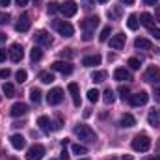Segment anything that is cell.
Masks as SVG:
<instances>
[{"label":"cell","mask_w":160,"mask_h":160,"mask_svg":"<svg viewBox=\"0 0 160 160\" xmlns=\"http://www.w3.org/2000/svg\"><path fill=\"white\" fill-rule=\"evenodd\" d=\"M75 134H77V138L82 140V142H95L97 140V134H95V130L91 128V127H88V125H77L75 127Z\"/></svg>","instance_id":"cell-1"},{"label":"cell","mask_w":160,"mask_h":160,"mask_svg":"<svg viewBox=\"0 0 160 160\" xmlns=\"http://www.w3.org/2000/svg\"><path fill=\"white\" fill-rule=\"evenodd\" d=\"M52 28H54L60 36H63V38H71V36L75 34V28H73L67 21H58V19H54V21H52Z\"/></svg>","instance_id":"cell-2"},{"label":"cell","mask_w":160,"mask_h":160,"mask_svg":"<svg viewBox=\"0 0 160 160\" xmlns=\"http://www.w3.org/2000/svg\"><path fill=\"white\" fill-rule=\"evenodd\" d=\"M149 147H151V138H149L147 134H138V136L132 140V149H134V151L145 153V151H149Z\"/></svg>","instance_id":"cell-3"},{"label":"cell","mask_w":160,"mask_h":160,"mask_svg":"<svg viewBox=\"0 0 160 160\" xmlns=\"http://www.w3.org/2000/svg\"><path fill=\"white\" fill-rule=\"evenodd\" d=\"M62 101H63V89H62V88H52V89L47 93V102H48V104L56 106V104H60Z\"/></svg>","instance_id":"cell-4"},{"label":"cell","mask_w":160,"mask_h":160,"mask_svg":"<svg viewBox=\"0 0 160 160\" xmlns=\"http://www.w3.org/2000/svg\"><path fill=\"white\" fill-rule=\"evenodd\" d=\"M34 41H36L39 47H50V45H52V38H50V34H48L47 30H38V32L34 34Z\"/></svg>","instance_id":"cell-5"},{"label":"cell","mask_w":160,"mask_h":160,"mask_svg":"<svg viewBox=\"0 0 160 160\" xmlns=\"http://www.w3.org/2000/svg\"><path fill=\"white\" fill-rule=\"evenodd\" d=\"M8 56H9V60H11L13 63H19V62L22 60V56H24V52H22V47H21L19 43L11 45V47H9V50H8Z\"/></svg>","instance_id":"cell-6"},{"label":"cell","mask_w":160,"mask_h":160,"mask_svg":"<svg viewBox=\"0 0 160 160\" xmlns=\"http://www.w3.org/2000/svg\"><path fill=\"white\" fill-rule=\"evenodd\" d=\"M60 11H62L65 17H73V15L78 11V6H77L75 0H65V2L60 6Z\"/></svg>","instance_id":"cell-7"},{"label":"cell","mask_w":160,"mask_h":160,"mask_svg":"<svg viewBox=\"0 0 160 160\" xmlns=\"http://www.w3.org/2000/svg\"><path fill=\"white\" fill-rule=\"evenodd\" d=\"M50 67H52V71H58V73H62V75H71V73H73V65H71L69 62L58 60V62H54Z\"/></svg>","instance_id":"cell-8"},{"label":"cell","mask_w":160,"mask_h":160,"mask_svg":"<svg viewBox=\"0 0 160 160\" xmlns=\"http://www.w3.org/2000/svg\"><path fill=\"white\" fill-rule=\"evenodd\" d=\"M147 101H149L147 91H140V93H134V95H130V97H128V102H130L132 106H143Z\"/></svg>","instance_id":"cell-9"},{"label":"cell","mask_w":160,"mask_h":160,"mask_svg":"<svg viewBox=\"0 0 160 160\" xmlns=\"http://www.w3.org/2000/svg\"><path fill=\"white\" fill-rule=\"evenodd\" d=\"M43 155H45V147L43 145H32L30 149H28V153H26V160H41L43 158Z\"/></svg>","instance_id":"cell-10"},{"label":"cell","mask_w":160,"mask_h":160,"mask_svg":"<svg viewBox=\"0 0 160 160\" xmlns=\"http://www.w3.org/2000/svg\"><path fill=\"white\" fill-rule=\"evenodd\" d=\"M80 26H82V30H84V32H91V34H93V30L99 26V17H97V15L88 17V19H84V21L80 22Z\"/></svg>","instance_id":"cell-11"},{"label":"cell","mask_w":160,"mask_h":160,"mask_svg":"<svg viewBox=\"0 0 160 160\" xmlns=\"http://www.w3.org/2000/svg\"><path fill=\"white\" fill-rule=\"evenodd\" d=\"M143 80L145 82H153V84H158L160 82V69L158 67H149L147 71H145V75H143Z\"/></svg>","instance_id":"cell-12"},{"label":"cell","mask_w":160,"mask_h":160,"mask_svg":"<svg viewBox=\"0 0 160 160\" xmlns=\"http://www.w3.org/2000/svg\"><path fill=\"white\" fill-rule=\"evenodd\" d=\"M30 24H32V21H30V17L24 13V15L19 17L17 24H15V30H17V32H28V30H30Z\"/></svg>","instance_id":"cell-13"},{"label":"cell","mask_w":160,"mask_h":160,"mask_svg":"<svg viewBox=\"0 0 160 160\" xmlns=\"http://www.w3.org/2000/svg\"><path fill=\"white\" fill-rule=\"evenodd\" d=\"M9 114H11L13 118H19V116H24V114H28V106H26L24 102H15V104L11 106V110H9Z\"/></svg>","instance_id":"cell-14"},{"label":"cell","mask_w":160,"mask_h":160,"mask_svg":"<svg viewBox=\"0 0 160 160\" xmlns=\"http://www.w3.org/2000/svg\"><path fill=\"white\" fill-rule=\"evenodd\" d=\"M9 142H11V145H13V149H24V145H26V140H24V136L22 134H13L11 138H9Z\"/></svg>","instance_id":"cell-15"},{"label":"cell","mask_w":160,"mask_h":160,"mask_svg":"<svg viewBox=\"0 0 160 160\" xmlns=\"http://www.w3.org/2000/svg\"><path fill=\"white\" fill-rule=\"evenodd\" d=\"M110 47H112L114 50H121V48L125 47V34H118V36L110 38Z\"/></svg>","instance_id":"cell-16"},{"label":"cell","mask_w":160,"mask_h":160,"mask_svg":"<svg viewBox=\"0 0 160 160\" xmlns=\"http://www.w3.org/2000/svg\"><path fill=\"white\" fill-rule=\"evenodd\" d=\"M69 91H71V97H73V104H75V106H80V89H78V84L71 82V84H69Z\"/></svg>","instance_id":"cell-17"},{"label":"cell","mask_w":160,"mask_h":160,"mask_svg":"<svg viewBox=\"0 0 160 160\" xmlns=\"http://www.w3.org/2000/svg\"><path fill=\"white\" fill-rule=\"evenodd\" d=\"M38 125H39V128L45 134H48V132L52 130V123H50V119H48L47 116H41L39 119H38Z\"/></svg>","instance_id":"cell-18"},{"label":"cell","mask_w":160,"mask_h":160,"mask_svg":"<svg viewBox=\"0 0 160 160\" xmlns=\"http://www.w3.org/2000/svg\"><path fill=\"white\" fill-rule=\"evenodd\" d=\"M147 121L151 127H160V110H151L147 114Z\"/></svg>","instance_id":"cell-19"},{"label":"cell","mask_w":160,"mask_h":160,"mask_svg":"<svg viewBox=\"0 0 160 160\" xmlns=\"http://www.w3.org/2000/svg\"><path fill=\"white\" fill-rule=\"evenodd\" d=\"M99 63H101V56H99V54L86 56V58L82 60V65H86V67H93V65H99Z\"/></svg>","instance_id":"cell-20"},{"label":"cell","mask_w":160,"mask_h":160,"mask_svg":"<svg viewBox=\"0 0 160 160\" xmlns=\"http://www.w3.org/2000/svg\"><path fill=\"white\" fill-rule=\"evenodd\" d=\"M134 125H136V119H134V116H130V114H125L119 119V127H123V128H130V127H134Z\"/></svg>","instance_id":"cell-21"},{"label":"cell","mask_w":160,"mask_h":160,"mask_svg":"<svg viewBox=\"0 0 160 160\" xmlns=\"http://www.w3.org/2000/svg\"><path fill=\"white\" fill-rule=\"evenodd\" d=\"M134 47H136V48H140V50H151V48H153V43H151L149 39L138 38V39L134 41Z\"/></svg>","instance_id":"cell-22"},{"label":"cell","mask_w":160,"mask_h":160,"mask_svg":"<svg viewBox=\"0 0 160 160\" xmlns=\"http://www.w3.org/2000/svg\"><path fill=\"white\" fill-rule=\"evenodd\" d=\"M114 78L118 80V82H123V80H130V73H128L127 69L119 67V69H116V71H114Z\"/></svg>","instance_id":"cell-23"},{"label":"cell","mask_w":160,"mask_h":160,"mask_svg":"<svg viewBox=\"0 0 160 160\" xmlns=\"http://www.w3.org/2000/svg\"><path fill=\"white\" fill-rule=\"evenodd\" d=\"M127 26H128L130 30H138V26H140V21H138V15H134V13H130V15H128V19H127Z\"/></svg>","instance_id":"cell-24"},{"label":"cell","mask_w":160,"mask_h":160,"mask_svg":"<svg viewBox=\"0 0 160 160\" xmlns=\"http://www.w3.org/2000/svg\"><path fill=\"white\" fill-rule=\"evenodd\" d=\"M140 19H142V24H143L145 28H149V30L155 28V26H153V15H151V13H142Z\"/></svg>","instance_id":"cell-25"},{"label":"cell","mask_w":160,"mask_h":160,"mask_svg":"<svg viewBox=\"0 0 160 160\" xmlns=\"http://www.w3.org/2000/svg\"><path fill=\"white\" fill-rule=\"evenodd\" d=\"M39 80L43 82V84H52V82H54V75H52L50 71H41Z\"/></svg>","instance_id":"cell-26"},{"label":"cell","mask_w":160,"mask_h":160,"mask_svg":"<svg viewBox=\"0 0 160 160\" xmlns=\"http://www.w3.org/2000/svg\"><path fill=\"white\" fill-rule=\"evenodd\" d=\"M106 77H108L106 71H93V73H91V80H93V82H104Z\"/></svg>","instance_id":"cell-27"},{"label":"cell","mask_w":160,"mask_h":160,"mask_svg":"<svg viewBox=\"0 0 160 160\" xmlns=\"http://www.w3.org/2000/svg\"><path fill=\"white\" fill-rule=\"evenodd\" d=\"M41 56H43V52H41V47H34V48L30 50V60H32V62H39Z\"/></svg>","instance_id":"cell-28"},{"label":"cell","mask_w":160,"mask_h":160,"mask_svg":"<svg viewBox=\"0 0 160 160\" xmlns=\"http://www.w3.org/2000/svg\"><path fill=\"white\" fill-rule=\"evenodd\" d=\"M41 89H38V88H34V89H30V99H32V102H41Z\"/></svg>","instance_id":"cell-29"},{"label":"cell","mask_w":160,"mask_h":160,"mask_svg":"<svg viewBox=\"0 0 160 160\" xmlns=\"http://www.w3.org/2000/svg\"><path fill=\"white\" fill-rule=\"evenodd\" d=\"M2 91H4V95L6 97H15V88H13V84H4V88H2Z\"/></svg>","instance_id":"cell-30"},{"label":"cell","mask_w":160,"mask_h":160,"mask_svg":"<svg viewBox=\"0 0 160 160\" xmlns=\"http://www.w3.org/2000/svg\"><path fill=\"white\" fill-rule=\"evenodd\" d=\"M102 95H104L102 99H104V102H106V104H112V102L116 101V95H114V91H112L110 88H108V89H106V91H104Z\"/></svg>","instance_id":"cell-31"},{"label":"cell","mask_w":160,"mask_h":160,"mask_svg":"<svg viewBox=\"0 0 160 160\" xmlns=\"http://www.w3.org/2000/svg\"><path fill=\"white\" fill-rule=\"evenodd\" d=\"M71 151H73L75 155H86V153H88V149H86L84 145H80V143H73V145H71Z\"/></svg>","instance_id":"cell-32"},{"label":"cell","mask_w":160,"mask_h":160,"mask_svg":"<svg viewBox=\"0 0 160 160\" xmlns=\"http://www.w3.org/2000/svg\"><path fill=\"white\" fill-rule=\"evenodd\" d=\"M99 95H101V93H99L97 89H89V91H88V101H89V102H97V101H99Z\"/></svg>","instance_id":"cell-33"},{"label":"cell","mask_w":160,"mask_h":160,"mask_svg":"<svg viewBox=\"0 0 160 160\" xmlns=\"http://www.w3.org/2000/svg\"><path fill=\"white\" fill-rule=\"evenodd\" d=\"M119 95H121V99H128L130 97V89H128V86H119Z\"/></svg>","instance_id":"cell-34"},{"label":"cell","mask_w":160,"mask_h":160,"mask_svg":"<svg viewBox=\"0 0 160 160\" xmlns=\"http://www.w3.org/2000/svg\"><path fill=\"white\" fill-rule=\"evenodd\" d=\"M26 77H28V75H26V71H24V69H21V71H17V73H15V78H17L19 84H22V82L26 80Z\"/></svg>","instance_id":"cell-35"},{"label":"cell","mask_w":160,"mask_h":160,"mask_svg":"<svg viewBox=\"0 0 160 160\" xmlns=\"http://www.w3.org/2000/svg\"><path fill=\"white\" fill-rule=\"evenodd\" d=\"M60 56L69 60V58H73V56H75V50H73V48H63V50H60Z\"/></svg>","instance_id":"cell-36"},{"label":"cell","mask_w":160,"mask_h":160,"mask_svg":"<svg viewBox=\"0 0 160 160\" xmlns=\"http://www.w3.org/2000/svg\"><path fill=\"white\" fill-rule=\"evenodd\" d=\"M47 11H48V15H52V13L60 11V4H56V2H50V4H48V8H47Z\"/></svg>","instance_id":"cell-37"},{"label":"cell","mask_w":160,"mask_h":160,"mask_svg":"<svg viewBox=\"0 0 160 160\" xmlns=\"http://www.w3.org/2000/svg\"><path fill=\"white\" fill-rule=\"evenodd\" d=\"M128 67L134 69V71L140 69V60H138V58H130V60H128Z\"/></svg>","instance_id":"cell-38"},{"label":"cell","mask_w":160,"mask_h":160,"mask_svg":"<svg viewBox=\"0 0 160 160\" xmlns=\"http://www.w3.org/2000/svg\"><path fill=\"white\" fill-rule=\"evenodd\" d=\"M110 32H112V30H110V26H106V28H102V32H101V36H99V39H101V41H106V39H108V36H110Z\"/></svg>","instance_id":"cell-39"},{"label":"cell","mask_w":160,"mask_h":160,"mask_svg":"<svg viewBox=\"0 0 160 160\" xmlns=\"http://www.w3.org/2000/svg\"><path fill=\"white\" fill-rule=\"evenodd\" d=\"M8 21H9V13L0 11V24H8Z\"/></svg>","instance_id":"cell-40"},{"label":"cell","mask_w":160,"mask_h":160,"mask_svg":"<svg viewBox=\"0 0 160 160\" xmlns=\"http://www.w3.org/2000/svg\"><path fill=\"white\" fill-rule=\"evenodd\" d=\"M153 93H155V99L160 102V82H158V84H155V89H153Z\"/></svg>","instance_id":"cell-41"},{"label":"cell","mask_w":160,"mask_h":160,"mask_svg":"<svg viewBox=\"0 0 160 160\" xmlns=\"http://www.w3.org/2000/svg\"><path fill=\"white\" fill-rule=\"evenodd\" d=\"M11 73H9V69H0V78H8Z\"/></svg>","instance_id":"cell-42"},{"label":"cell","mask_w":160,"mask_h":160,"mask_svg":"<svg viewBox=\"0 0 160 160\" xmlns=\"http://www.w3.org/2000/svg\"><path fill=\"white\" fill-rule=\"evenodd\" d=\"M151 36H155V39H160V28H151Z\"/></svg>","instance_id":"cell-43"},{"label":"cell","mask_w":160,"mask_h":160,"mask_svg":"<svg viewBox=\"0 0 160 160\" xmlns=\"http://www.w3.org/2000/svg\"><path fill=\"white\" fill-rule=\"evenodd\" d=\"M91 38H93V34H91V32H84V36H82V39H84V41H91Z\"/></svg>","instance_id":"cell-44"},{"label":"cell","mask_w":160,"mask_h":160,"mask_svg":"<svg viewBox=\"0 0 160 160\" xmlns=\"http://www.w3.org/2000/svg\"><path fill=\"white\" fill-rule=\"evenodd\" d=\"M110 160H132V157H130V155H123V157H119V158L114 157V158H110Z\"/></svg>","instance_id":"cell-45"},{"label":"cell","mask_w":160,"mask_h":160,"mask_svg":"<svg viewBox=\"0 0 160 160\" xmlns=\"http://www.w3.org/2000/svg\"><path fill=\"white\" fill-rule=\"evenodd\" d=\"M6 56H8V50L0 48V62H4V60H6Z\"/></svg>","instance_id":"cell-46"},{"label":"cell","mask_w":160,"mask_h":160,"mask_svg":"<svg viewBox=\"0 0 160 160\" xmlns=\"http://www.w3.org/2000/svg\"><path fill=\"white\" fill-rule=\"evenodd\" d=\"M157 2H158V0H143L145 6H157Z\"/></svg>","instance_id":"cell-47"},{"label":"cell","mask_w":160,"mask_h":160,"mask_svg":"<svg viewBox=\"0 0 160 160\" xmlns=\"http://www.w3.org/2000/svg\"><path fill=\"white\" fill-rule=\"evenodd\" d=\"M60 160H69V155H67V151H65V149L62 151V157H60Z\"/></svg>","instance_id":"cell-48"},{"label":"cell","mask_w":160,"mask_h":160,"mask_svg":"<svg viewBox=\"0 0 160 160\" xmlns=\"http://www.w3.org/2000/svg\"><path fill=\"white\" fill-rule=\"evenodd\" d=\"M15 4L21 8V6H26V4H28V0H15Z\"/></svg>","instance_id":"cell-49"},{"label":"cell","mask_w":160,"mask_h":160,"mask_svg":"<svg viewBox=\"0 0 160 160\" xmlns=\"http://www.w3.org/2000/svg\"><path fill=\"white\" fill-rule=\"evenodd\" d=\"M9 4H11V0H0V6H4V8L9 6Z\"/></svg>","instance_id":"cell-50"},{"label":"cell","mask_w":160,"mask_h":160,"mask_svg":"<svg viewBox=\"0 0 160 160\" xmlns=\"http://www.w3.org/2000/svg\"><path fill=\"white\" fill-rule=\"evenodd\" d=\"M6 38H8V36H6V34H2V32H0V45H2V43H4V41H6Z\"/></svg>","instance_id":"cell-51"},{"label":"cell","mask_w":160,"mask_h":160,"mask_svg":"<svg viewBox=\"0 0 160 160\" xmlns=\"http://www.w3.org/2000/svg\"><path fill=\"white\" fill-rule=\"evenodd\" d=\"M123 4H127V6H130V4H134V0H123Z\"/></svg>","instance_id":"cell-52"},{"label":"cell","mask_w":160,"mask_h":160,"mask_svg":"<svg viewBox=\"0 0 160 160\" xmlns=\"http://www.w3.org/2000/svg\"><path fill=\"white\" fill-rule=\"evenodd\" d=\"M147 160H160V155H157V157H151V158H147Z\"/></svg>","instance_id":"cell-53"},{"label":"cell","mask_w":160,"mask_h":160,"mask_svg":"<svg viewBox=\"0 0 160 160\" xmlns=\"http://www.w3.org/2000/svg\"><path fill=\"white\" fill-rule=\"evenodd\" d=\"M157 21H160V8L157 9Z\"/></svg>","instance_id":"cell-54"},{"label":"cell","mask_w":160,"mask_h":160,"mask_svg":"<svg viewBox=\"0 0 160 160\" xmlns=\"http://www.w3.org/2000/svg\"><path fill=\"white\" fill-rule=\"evenodd\" d=\"M97 2H101V4H106V2H108V0H97Z\"/></svg>","instance_id":"cell-55"},{"label":"cell","mask_w":160,"mask_h":160,"mask_svg":"<svg viewBox=\"0 0 160 160\" xmlns=\"http://www.w3.org/2000/svg\"><path fill=\"white\" fill-rule=\"evenodd\" d=\"M34 2H36V4H39V2H41V0H34Z\"/></svg>","instance_id":"cell-56"},{"label":"cell","mask_w":160,"mask_h":160,"mask_svg":"<svg viewBox=\"0 0 160 160\" xmlns=\"http://www.w3.org/2000/svg\"><path fill=\"white\" fill-rule=\"evenodd\" d=\"M80 160H89V158H80Z\"/></svg>","instance_id":"cell-57"}]
</instances>
